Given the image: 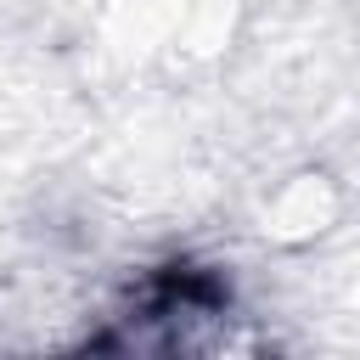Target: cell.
<instances>
[{
  "instance_id": "1",
  "label": "cell",
  "mask_w": 360,
  "mask_h": 360,
  "mask_svg": "<svg viewBox=\"0 0 360 360\" xmlns=\"http://www.w3.org/2000/svg\"><path fill=\"white\" fill-rule=\"evenodd\" d=\"M225 304H231V287H225L219 270L191 264V259H174V264H158L141 281L129 321L152 326L158 332L152 343H174L186 321H214V315H225Z\"/></svg>"
}]
</instances>
